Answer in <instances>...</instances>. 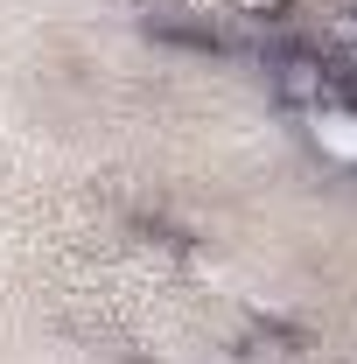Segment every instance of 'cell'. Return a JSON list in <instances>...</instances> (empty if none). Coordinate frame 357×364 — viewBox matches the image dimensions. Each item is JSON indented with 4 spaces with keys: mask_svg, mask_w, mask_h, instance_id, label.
<instances>
[]
</instances>
